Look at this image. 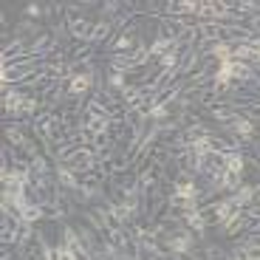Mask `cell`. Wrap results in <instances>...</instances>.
I'll use <instances>...</instances> for the list:
<instances>
[{"mask_svg": "<svg viewBox=\"0 0 260 260\" xmlns=\"http://www.w3.org/2000/svg\"><path fill=\"white\" fill-rule=\"evenodd\" d=\"M91 88V74H74L71 82H68V93H74V96H79V93H85Z\"/></svg>", "mask_w": 260, "mask_h": 260, "instance_id": "obj_1", "label": "cell"}, {"mask_svg": "<svg viewBox=\"0 0 260 260\" xmlns=\"http://www.w3.org/2000/svg\"><path fill=\"white\" fill-rule=\"evenodd\" d=\"M229 130H235L241 139H252L254 136V124L249 122V119H241V116H235L232 122H229Z\"/></svg>", "mask_w": 260, "mask_h": 260, "instance_id": "obj_2", "label": "cell"}, {"mask_svg": "<svg viewBox=\"0 0 260 260\" xmlns=\"http://www.w3.org/2000/svg\"><path fill=\"white\" fill-rule=\"evenodd\" d=\"M170 252H187L189 246H192V238H189V232H178V235H173V238H170Z\"/></svg>", "mask_w": 260, "mask_h": 260, "instance_id": "obj_3", "label": "cell"}, {"mask_svg": "<svg viewBox=\"0 0 260 260\" xmlns=\"http://www.w3.org/2000/svg\"><path fill=\"white\" fill-rule=\"evenodd\" d=\"M229 198H232V204H235L238 209H241V207H249V204L254 201V189H252V187H238V189H235V195H229Z\"/></svg>", "mask_w": 260, "mask_h": 260, "instance_id": "obj_4", "label": "cell"}, {"mask_svg": "<svg viewBox=\"0 0 260 260\" xmlns=\"http://www.w3.org/2000/svg\"><path fill=\"white\" fill-rule=\"evenodd\" d=\"M91 31H93L91 23L74 14V17H71V34H74V37H88V40H91Z\"/></svg>", "mask_w": 260, "mask_h": 260, "instance_id": "obj_5", "label": "cell"}, {"mask_svg": "<svg viewBox=\"0 0 260 260\" xmlns=\"http://www.w3.org/2000/svg\"><path fill=\"white\" fill-rule=\"evenodd\" d=\"M184 221H187V226L195 229V232H204V226H207V218H204V212H198V209L184 212Z\"/></svg>", "mask_w": 260, "mask_h": 260, "instance_id": "obj_6", "label": "cell"}, {"mask_svg": "<svg viewBox=\"0 0 260 260\" xmlns=\"http://www.w3.org/2000/svg\"><path fill=\"white\" fill-rule=\"evenodd\" d=\"M40 218H43V207H37V204H31V201L20 209V221L34 223V221H40Z\"/></svg>", "mask_w": 260, "mask_h": 260, "instance_id": "obj_7", "label": "cell"}, {"mask_svg": "<svg viewBox=\"0 0 260 260\" xmlns=\"http://www.w3.org/2000/svg\"><path fill=\"white\" fill-rule=\"evenodd\" d=\"M212 54L218 57V62H232V48H229L226 43H215Z\"/></svg>", "mask_w": 260, "mask_h": 260, "instance_id": "obj_8", "label": "cell"}, {"mask_svg": "<svg viewBox=\"0 0 260 260\" xmlns=\"http://www.w3.org/2000/svg\"><path fill=\"white\" fill-rule=\"evenodd\" d=\"M238 254H243V257H249V260H260V243H252V241H249Z\"/></svg>", "mask_w": 260, "mask_h": 260, "instance_id": "obj_9", "label": "cell"}, {"mask_svg": "<svg viewBox=\"0 0 260 260\" xmlns=\"http://www.w3.org/2000/svg\"><path fill=\"white\" fill-rule=\"evenodd\" d=\"M108 34H111V26H108V23H96L93 31H91V40H105Z\"/></svg>", "mask_w": 260, "mask_h": 260, "instance_id": "obj_10", "label": "cell"}, {"mask_svg": "<svg viewBox=\"0 0 260 260\" xmlns=\"http://www.w3.org/2000/svg\"><path fill=\"white\" fill-rule=\"evenodd\" d=\"M57 260H77V254H74L68 246H59L57 249Z\"/></svg>", "mask_w": 260, "mask_h": 260, "instance_id": "obj_11", "label": "cell"}, {"mask_svg": "<svg viewBox=\"0 0 260 260\" xmlns=\"http://www.w3.org/2000/svg\"><path fill=\"white\" fill-rule=\"evenodd\" d=\"M6 136H9V142L23 144V136H20V130H17V127H6Z\"/></svg>", "mask_w": 260, "mask_h": 260, "instance_id": "obj_12", "label": "cell"}, {"mask_svg": "<svg viewBox=\"0 0 260 260\" xmlns=\"http://www.w3.org/2000/svg\"><path fill=\"white\" fill-rule=\"evenodd\" d=\"M40 12H43L40 6H28V14H31V17H40Z\"/></svg>", "mask_w": 260, "mask_h": 260, "instance_id": "obj_13", "label": "cell"}, {"mask_svg": "<svg viewBox=\"0 0 260 260\" xmlns=\"http://www.w3.org/2000/svg\"><path fill=\"white\" fill-rule=\"evenodd\" d=\"M254 28H257V31H260V14H257V17H254Z\"/></svg>", "mask_w": 260, "mask_h": 260, "instance_id": "obj_14", "label": "cell"}, {"mask_svg": "<svg viewBox=\"0 0 260 260\" xmlns=\"http://www.w3.org/2000/svg\"><path fill=\"white\" fill-rule=\"evenodd\" d=\"M235 260H249V257H243V254H235Z\"/></svg>", "mask_w": 260, "mask_h": 260, "instance_id": "obj_15", "label": "cell"}]
</instances>
